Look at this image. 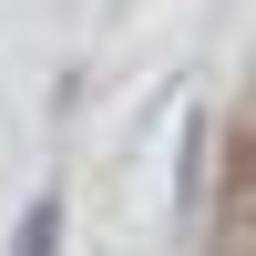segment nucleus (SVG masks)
<instances>
[{
    "label": "nucleus",
    "mask_w": 256,
    "mask_h": 256,
    "mask_svg": "<svg viewBox=\"0 0 256 256\" xmlns=\"http://www.w3.org/2000/svg\"><path fill=\"white\" fill-rule=\"evenodd\" d=\"M205 205V113H184V144H174V216Z\"/></svg>",
    "instance_id": "obj_1"
},
{
    "label": "nucleus",
    "mask_w": 256,
    "mask_h": 256,
    "mask_svg": "<svg viewBox=\"0 0 256 256\" xmlns=\"http://www.w3.org/2000/svg\"><path fill=\"white\" fill-rule=\"evenodd\" d=\"M10 256H62V195H31V205H20Z\"/></svg>",
    "instance_id": "obj_2"
}]
</instances>
